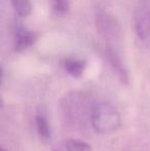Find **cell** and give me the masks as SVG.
I'll return each mask as SVG.
<instances>
[{
    "label": "cell",
    "mask_w": 150,
    "mask_h": 151,
    "mask_svg": "<svg viewBox=\"0 0 150 151\" xmlns=\"http://www.w3.org/2000/svg\"><path fill=\"white\" fill-rule=\"evenodd\" d=\"M94 100L88 95L81 91H71L62 100V109L64 115L74 124H84L90 122L92 110L95 104Z\"/></svg>",
    "instance_id": "obj_1"
},
{
    "label": "cell",
    "mask_w": 150,
    "mask_h": 151,
    "mask_svg": "<svg viewBox=\"0 0 150 151\" xmlns=\"http://www.w3.org/2000/svg\"><path fill=\"white\" fill-rule=\"evenodd\" d=\"M118 110L107 101H96L90 115V125L98 134H112L120 127Z\"/></svg>",
    "instance_id": "obj_2"
},
{
    "label": "cell",
    "mask_w": 150,
    "mask_h": 151,
    "mask_svg": "<svg viewBox=\"0 0 150 151\" xmlns=\"http://www.w3.org/2000/svg\"><path fill=\"white\" fill-rule=\"evenodd\" d=\"M96 26L98 34L104 43V50L119 52L121 43V29L117 20L105 9L96 12Z\"/></svg>",
    "instance_id": "obj_3"
},
{
    "label": "cell",
    "mask_w": 150,
    "mask_h": 151,
    "mask_svg": "<svg viewBox=\"0 0 150 151\" xmlns=\"http://www.w3.org/2000/svg\"><path fill=\"white\" fill-rule=\"evenodd\" d=\"M134 29L142 44L150 47V7H142L135 14Z\"/></svg>",
    "instance_id": "obj_4"
},
{
    "label": "cell",
    "mask_w": 150,
    "mask_h": 151,
    "mask_svg": "<svg viewBox=\"0 0 150 151\" xmlns=\"http://www.w3.org/2000/svg\"><path fill=\"white\" fill-rule=\"evenodd\" d=\"M38 34L23 25H17L14 31V47L18 52L28 50L36 42Z\"/></svg>",
    "instance_id": "obj_5"
},
{
    "label": "cell",
    "mask_w": 150,
    "mask_h": 151,
    "mask_svg": "<svg viewBox=\"0 0 150 151\" xmlns=\"http://www.w3.org/2000/svg\"><path fill=\"white\" fill-rule=\"evenodd\" d=\"M64 70L72 77L78 78L82 76L86 68V61L78 58H66L62 62Z\"/></svg>",
    "instance_id": "obj_6"
},
{
    "label": "cell",
    "mask_w": 150,
    "mask_h": 151,
    "mask_svg": "<svg viewBox=\"0 0 150 151\" xmlns=\"http://www.w3.org/2000/svg\"><path fill=\"white\" fill-rule=\"evenodd\" d=\"M35 123H36V129L39 136L44 140H47L50 138V127L46 115L41 111H38L35 116Z\"/></svg>",
    "instance_id": "obj_7"
},
{
    "label": "cell",
    "mask_w": 150,
    "mask_h": 151,
    "mask_svg": "<svg viewBox=\"0 0 150 151\" xmlns=\"http://www.w3.org/2000/svg\"><path fill=\"white\" fill-rule=\"evenodd\" d=\"M16 14L21 18H26L32 12V4L30 0H9Z\"/></svg>",
    "instance_id": "obj_8"
},
{
    "label": "cell",
    "mask_w": 150,
    "mask_h": 151,
    "mask_svg": "<svg viewBox=\"0 0 150 151\" xmlns=\"http://www.w3.org/2000/svg\"><path fill=\"white\" fill-rule=\"evenodd\" d=\"M64 147L66 151H92V147L86 142L78 139H67Z\"/></svg>",
    "instance_id": "obj_9"
},
{
    "label": "cell",
    "mask_w": 150,
    "mask_h": 151,
    "mask_svg": "<svg viewBox=\"0 0 150 151\" xmlns=\"http://www.w3.org/2000/svg\"><path fill=\"white\" fill-rule=\"evenodd\" d=\"M52 9L57 16H64L68 12L70 3L69 0H50Z\"/></svg>",
    "instance_id": "obj_10"
}]
</instances>
